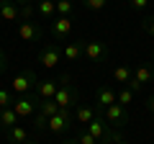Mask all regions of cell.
<instances>
[{
  "label": "cell",
  "instance_id": "cell-1",
  "mask_svg": "<svg viewBox=\"0 0 154 144\" xmlns=\"http://www.w3.org/2000/svg\"><path fill=\"white\" fill-rule=\"evenodd\" d=\"M54 100H57V105L59 108H67L69 111L72 105L77 103V90L72 88V83H69V77H62V83H59V90H57V95H54Z\"/></svg>",
  "mask_w": 154,
  "mask_h": 144
},
{
  "label": "cell",
  "instance_id": "cell-2",
  "mask_svg": "<svg viewBox=\"0 0 154 144\" xmlns=\"http://www.w3.org/2000/svg\"><path fill=\"white\" fill-rule=\"evenodd\" d=\"M152 80H154V70H152V67H146V64H139V67H134V70H131V80H128L126 88L134 90V93H139V90H141L144 85H149Z\"/></svg>",
  "mask_w": 154,
  "mask_h": 144
},
{
  "label": "cell",
  "instance_id": "cell-3",
  "mask_svg": "<svg viewBox=\"0 0 154 144\" xmlns=\"http://www.w3.org/2000/svg\"><path fill=\"white\" fill-rule=\"evenodd\" d=\"M72 121H75V113L67 111V108H59V113H54V116L49 118V126H46V131H51V134H62V131H67V129H69Z\"/></svg>",
  "mask_w": 154,
  "mask_h": 144
},
{
  "label": "cell",
  "instance_id": "cell-4",
  "mask_svg": "<svg viewBox=\"0 0 154 144\" xmlns=\"http://www.w3.org/2000/svg\"><path fill=\"white\" fill-rule=\"evenodd\" d=\"M36 83H38V80H36V75H33V72L28 70V72H21V75H16V80L11 83V90H13V93L26 95L31 88H36Z\"/></svg>",
  "mask_w": 154,
  "mask_h": 144
},
{
  "label": "cell",
  "instance_id": "cell-5",
  "mask_svg": "<svg viewBox=\"0 0 154 144\" xmlns=\"http://www.w3.org/2000/svg\"><path fill=\"white\" fill-rule=\"evenodd\" d=\"M16 33H18L21 41H38L41 39V26H38L36 21H21Z\"/></svg>",
  "mask_w": 154,
  "mask_h": 144
},
{
  "label": "cell",
  "instance_id": "cell-6",
  "mask_svg": "<svg viewBox=\"0 0 154 144\" xmlns=\"http://www.w3.org/2000/svg\"><path fill=\"white\" fill-rule=\"evenodd\" d=\"M59 59H62V52H59L57 44H46L44 49H41V54H38V62H41L46 70H54V67L59 64Z\"/></svg>",
  "mask_w": 154,
  "mask_h": 144
},
{
  "label": "cell",
  "instance_id": "cell-7",
  "mask_svg": "<svg viewBox=\"0 0 154 144\" xmlns=\"http://www.w3.org/2000/svg\"><path fill=\"white\" fill-rule=\"evenodd\" d=\"M103 118H105L108 124H113L116 129H118V126H123V124L128 121V116H126V108H123V105H118V103L108 105V108H105V113H103Z\"/></svg>",
  "mask_w": 154,
  "mask_h": 144
},
{
  "label": "cell",
  "instance_id": "cell-8",
  "mask_svg": "<svg viewBox=\"0 0 154 144\" xmlns=\"http://www.w3.org/2000/svg\"><path fill=\"white\" fill-rule=\"evenodd\" d=\"M105 52H108V49H105V44H103V41H85V44H82V54L85 57H88V59L90 62H98V59H103V57H105Z\"/></svg>",
  "mask_w": 154,
  "mask_h": 144
},
{
  "label": "cell",
  "instance_id": "cell-9",
  "mask_svg": "<svg viewBox=\"0 0 154 144\" xmlns=\"http://www.w3.org/2000/svg\"><path fill=\"white\" fill-rule=\"evenodd\" d=\"M36 105H38V103L31 98V95H23V98H18L16 103H13V111L18 113V118H28V116L33 113V108H36Z\"/></svg>",
  "mask_w": 154,
  "mask_h": 144
},
{
  "label": "cell",
  "instance_id": "cell-10",
  "mask_svg": "<svg viewBox=\"0 0 154 144\" xmlns=\"http://www.w3.org/2000/svg\"><path fill=\"white\" fill-rule=\"evenodd\" d=\"M51 33L57 39H67L72 33V18L69 16H57V21L51 23Z\"/></svg>",
  "mask_w": 154,
  "mask_h": 144
},
{
  "label": "cell",
  "instance_id": "cell-11",
  "mask_svg": "<svg viewBox=\"0 0 154 144\" xmlns=\"http://www.w3.org/2000/svg\"><path fill=\"white\" fill-rule=\"evenodd\" d=\"M18 18H21V8H18V3L0 0V21H18Z\"/></svg>",
  "mask_w": 154,
  "mask_h": 144
},
{
  "label": "cell",
  "instance_id": "cell-12",
  "mask_svg": "<svg viewBox=\"0 0 154 144\" xmlns=\"http://www.w3.org/2000/svg\"><path fill=\"white\" fill-rule=\"evenodd\" d=\"M95 103L100 105V108H108V105H113V103H118V93H116L113 88H100L98 93H95Z\"/></svg>",
  "mask_w": 154,
  "mask_h": 144
},
{
  "label": "cell",
  "instance_id": "cell-13",
  "mask_svg": "<svg viewBox=\"0 0 154 144\" xmlns=\"http://www.w3.org/2000/svg\"><path fill=\"white\" fill-rule=\"evenodd\" d=\"M85 131H88L90 136H95V139H110V142H113V136L105 131V124H103V118H100V116H95L93 121L85 126Z\"/></svg>",
  "mask_w": 154,
  "mask_h": 144
},
{
  "label": "cell",
  "instance_id": "cell-14",
  "mask_svg": "<svg viewBox=\"0 0 154 144\" xmlns=\"http://www.w3.org/2000/svg\"><path fill=\"white\" fill-rule=\"evenodd\" d=\"M57 90H59V85H57V80H38L36 83V93L41 100H49L57 95Z\"/></svg>",
  "mask_w": 154,
  "mask_h": 144
},
{
  "label": "cell",
  "instance_id": "cell-15",
  "mask_svg": "<svg viewBox=\"0 0 154 144\" xmlns=\"http://www.w3.org/2000/svg\"><path fill=\"white\" fill-rule=\"evenodd\" d=\"M18 126V113L13 108H3L0 111V129H13Z\"/></svg>",
  "mask_w": 154,
  "mask_h": 144
},
{
  "label": "cell",
  "instance_id": "cell-16",
  "mask_svg": "<svg viewBox=\"0 0 154 144\" xmlns=\"http://www.w3.org/2000/svg\"><path fill=\"white\" fill-rule=\"evenodd\" d=\"M62 57H64L67 62H77L80 57H82V44H77V41H69V44L64 46V52H62Z\"/></svg>",
  "mask_w": 154,
  "mask_h": 144
},
{
  "label": "cell",
  "instance_id": "cell-17",
  "mask_svg": "<svg viewBox=\"0 0 154 144\" xmlns=\"http://www.w3.org/2000/svg\"><path fill=\"white\" fill-rule=\"evenodd\" d=\"M93 118H95V108H90V105H80L75 111V121L77 124H85V126H88Z\"/></svg>",
  "mask_w": 154,
  "mask_h": 144
},
{
  "label": "cell",
  "instance_id": "cell-18",
  "mask_svg": "<svg viewBox=\"0 0 154 144\" xmlns=\"http://www.w3.org/2000/svg\"><path fill=\"white\" fill-rule=\"evenodd\" d=\"M8 139H11V144H26L28 131L23 126H13V129H8Z\"/></svg>",
  "mask_w": 154,
  "mask_h": 144
},
{
  "label": "cell",
  "instance_id": "cell-19",
  "mask_svg": "<svg viewBox=\"0 0 154 144\" xmlns=\"http://www.w3.org/2000/svg\"><path fill=\"white\" fill-rule=\"evenodd\" d=\"M38 113H44L46 118H51L54 113H59V105H57V100H54V98H49V100H38Z\"/></svg>",
  "mask_w": 154,
  "mask_h": 144
},
{
  "label": "cell",
  "instance_id": "cell-20",
  "mask_svg": "<svg viewBox=\"0 0 154 144\" xmlns=\"http://www.w3.org/2000/svg\"><path fill=\"white\" fill-rule=\"evenodd\" d=\"M38 16L41 18H54V13H57V3L54 0H38Z\"/></svg>",
  "mask_w": 154,
  "mask_h": 144
},
{
  "label": "cell",
  "instance_id": "cell-21",
  "mask_svg": "<svg viewBox=\"0 0 154 144\" xmlns=\"http://www.w3.org/2000/svg\"><path fill=\"white\" fill-rule=\"evenodd\" d=\"M113 80H116V83L128 85V80H131V70H128V67H123V64H118V67L113 70Z\"/></svg>",
  "mask_w": 154,
  "mask_h": 144
},
{
  "label": "cell",
  "instance_id": "cell-22",
  "mask_svg": "<svg viewBox=\"0 0 154 144\" xmlns=\"http://www.w3.org/2000/svg\"><path fill=\"white\" fill-rule=\"evenodd\" d=\"M57 3V16H72L75 5H72V0H54Z\"/></svg>",
  "mask_w": 154,
  "mask_h": 144
},
{
  "label": "cell",
  "instance_id": "cell-23",
  "mask_svg": "<svg viewBox=\"0 0 154 144\" xmlns=\"http://www.w3.org/2000/svg\"><path fill=\"white\" fill-rule=\"evenodd\" d=\"M134 90H128V88H123V90H118V105H123V108H126V105H131L134 103Z\"/></svg>",
  "mask_w": 154,
  "mask_h": 144
},
{
  "label": "cell",
  "instance_id": "cell-24",
  "mask_svg": "<svg viewBox=\"0 0 154 144\" xmlns=\"http://www.w3.org/2000/svg\"><path fill=\"white\" fill-rule=\"evenodd\" d=\"M16 98H13V90H0V111L3 108H13Z\"/></svg>",
  "mask_w": 154,
  "mask_h": 144
},
{
  "label": "cell",
  "instance_id": "cell-25",
  "mask_svg": "<svg viewBox=\"0 0 154 144\" xmlns=\"http://www.w3.org/2000/svg\"><path fill=\"white\" fill-rule=\"evenodd\" d=\"M82 3H85L88 11H103V8L108 5V0H82Z\"/></svg>",
  "mask_w": 154,
  "mask_h": 144
},
{
  "label": "cell",
  "instance_id": "cell-26",
  "mask_svg": "<svg viewBox=\"0 0 154 144\" xmlns=\"http://www.w3.org/2000/svg\"><path fill=\"white\" fill-rule=\"evenodd\" d=\"M77 144H98V139L90 136L88 131H80V134H77Z\"/></svg>",
  "mask_w": 154,
  "mask_h": 144
},
{
  "label": "cell",
  "instance_id": "cell-27",
  "mask_svg": "<svg viewBox=\"0 0 154 144\" xmlns=\"http://www.w3.org/2000/svg\"><path fill=\"white\" fill-rule=\"evenodd\" d=\"M46 126H49V118L44 113H38L36 116V131H46Z\"/></svg>",
  "mask_w": 154,
  "mask_h": 144
},
{
  "label": "cell",
  "instance_id": "cell-28",
  "mask_svg": "<svg viewBox=\"0 0 154 144\" xmlns=\"http://www.w3.org/2000/svg\"><path fill=\"white\" fill-rule=\"evenodd\" d=\"M128 5H131L134 11H144V8L149 5V0H128Z\"/></svg>",
  "mask_w": 154,
  "mask_h": 144
},
{
  "label": "cell",
  "instance_id": "cell-29",
  "mask_svg": "<svg viewBox=\"0 0 154 144\" xmlns=\"http://www.w3.org/2000/svg\"><path fill=\"white\" fill-rule=\"evenodd\" d=\"M144 28H146V33H149V36H152V39H154V16L144 21Z\"/></svg>",
  "mask_w": 154,
  "mask_h": 144
},
{
  "label": "cell",
  "instance_id": "cell-30",
  "mask_svg": "<svg viewBox=\"0 0 154 144\" xmlns=\"http://www.w3.org/2000/svg\"><path fill=\"white\" fill-rule=\"evenodd\" d=\"M113 144H128L126 139H121V136H113Z\"/></svg>",
  "mask_w": 154,
  "mask_h": 144
},
{
  "label": "cell",
  "instance_id": "cell-31",
  "mask_svg": "<svg viewBox=\"0 0 154 144\" xmlns=\"http://www.w3.org/2000/svg\"><path fill=\"white\" fill-rule=\"evenodd\" d=\"M149 111L154 113V95H152V98H149Z\"/></svg>",
  "mask_w": 154,
  "mask_h": 144
},
{
  "label": "cell",
  "instance_id": "cell-32",
  "mask_svg": "<svg viewBox=\"0 0 154 144\" xmlns=\"http://www.w3.org/2000/svg\"><path fill=\"white\" fill-rule=\"evenodd\" d=\"M18 5H31V0H16Z\"/></svg>",
  "mask_w": 154,
  "mask_h": 144
},
{
  "label": "cell",
  "instance_id": "cell-33",
  "mask_svg": "<svg viewBox=\"0 0 154 144\" xmlns=\"http://www.w3.org/2000/svg\"><path fill=\"white\" fill-rule=\"evenodd\" d=\"M62 144H77V139H67V142H62Z\"/></svg>",
  "mask_w": 154,
  "mask_h": 144
},
{
  "label": "cell",
  "instance_id": "cell-34",
  "mask_svg": "<svg viewBox=\"0 0 154 144\" xmlns=\"http://www.w3.org/2000/svg\"><path fill=\"white\" fill-rule=\"evenodd\" d=\"M26 144H31V142H26Z\"/></svg>",
  "mask_w": 154,
  "mask_h": 144
}]
</instances>
